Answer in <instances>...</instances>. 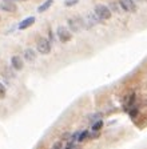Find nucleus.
Wrapping results in <instances>:
<instances>
[{
  "instance_id": "nucleus-12",
  "label": "nucleus",
  "mask_w": 147,
  "mask_h": 149,
  "mask_svg": "<svg viewBox=\"0 0 147 149\" xmlns=\"http://www.w3.org/2000/svg\"><path fill=\"white\" fill-rule=\"evenodd\" d=\"M102 116H103L102 113H94V115L88 116V120H90L91 124H94V123H96V121L102 120Z\"/></svg>"
},
{
  "instance_id": "nucleus-17",
  "label": "nucleus",
  "mask_w": 147,
  "mask_h": 149,
  "mask_svg": "<svg viewBox=\"0 0 147 149\" xmlns=\"http://www.w3.org/2000/svg\"><path fill=\"white\" fill-rule=\"evenodd\" d=\"M99 136H100V132H92V133H90L88 139H98Z\"/></svg>"
},
{
  "instance_id": "nucleus-18",
  "label": "nucleus",
  "mask_w": 147,
  "mask_h": 149,
  "mask_svg": "<svg viewBox=\"0 0 147 149\" xmlns=\"http://www.w3.org/2000/svg\"><path fill=\"white\" fill-rule=\"evenodd\" d=\"M50 37H51V44H52V41H53V33H52V31H50Z\"/></svg>"
},
{
  "instance_id": "nucleus-5",
  "label": "nucleus",
  "mask_w": 147,
  "mask_h": 149,
  "mask_svg": "<svg viewBox=\"0 0 147 149\" xmlns=\"http://www.w3.org/2000/svg\"><path fill=\"white\" fill-rule=\"evenodd\" d=\"M119 4L126 12H135L136 11V4L134 3V0H119Z\"/></svg>"
},
{
  "instance_id": "nucleus-15",
  "label": "nucleus",
  "mask_w": 147,
  "mask_h": 149,
  "mask_svg": "<svg viewBox=\"0 0 147 149\" xmlns=\"http://www.w3.org/2000/svg\"><path fill=\"white\" fill-rule=\"evenodd\" d=\"M78 3H79V0H66V1H64V6L72 7V6H76Z\"/></svg>"
},
{
  "instance_id": "nucleus-11",
  "label": "nucleus",
  "mask_w": 147,
  "mask_h": 149,
  "mask_svg": "<svg viewBox=\"0 0 147 149\" xmlns=\"http://www.w3.org/2000/svg\"><path fill=\"white\" fill-rule=\"evenodd\" d=\"M90 137V130H82L80 133H79V137H78V143H83L84 140H87Z\"/></svg>"
},
{
  "instance_id": "nucleus-8",
  "label": "nucleus",
  "mask_w": 147,
  "mask_h": 149,
  "mask_svg": "<svg viewBox=\"0 0 147 149\" xmlns=\"http://www.w3.org/2000/svg\"><path fill=\"white\" fill-rule=\"evenodd\" d=\"M11 64H12V67L15 69H23V67H24V64H23V60L20 56H12V59H11Z\"/></svg>"
},
{
  "instance_id": "nucleus-16",
  "label": "nucleus",
  "mask_w": 147,
  "mask_h": 149,
  "mask_svg": "<svg viewBox=\"0 0 147 149\" xmlns=\"http://www.w3.org/2000/svg\"><path fill=\"white\" fill-rule=\"evenodd\" d=\"M6 97V87L0 83V99H4Z\"/></svg>"
},
{
  "instance_id": "nucleus-1",
  "label": "nucleus",
  "mask_w": 147,
  "mask_h": 149,
  "mask_svg": "<svg viewBox=\"0 0 147 149\" xmlns=\"http://www.w3.org/2000/svg\"><path fill=\"white\" fill-rule=\"evenodd\" d=\"M36 48L40 53L43 55H48L51 52V48H52V44L50 40H47L46 37H38L36 40Z\"/></svg>"
},
{
  "instance_id": "nucleus-14",
  "label": "nucleus",
  "mask_w": 147,
  "mask_h": 149,
  "mask_svg": "<svg viewBox=\"0 0 147 149\" xmlns=\"http://www.w3.org/2000/svg\"><path fill=\"white\" fill-rule=\"evenodd\" d=\"M102 128H103V121L99 120V121H96V123L92 124V132H100Z\"/></svg>"
},
{
  "instance_id": "nucleus-7",
  "label": "nucleus",
  "mask_w": 147,
  "mask_h": 149,
  "mask_svg": "<svg viewBox=\"0 0 147 149\" xmlns=\"http://www.w3.org/2000/svg\"><path fill=\"white\" fill-rule=\"evenodd\" d=\"M35 16H30V17H25L24 20H22L19 24V29H27L28 27H31L32 24L35 23Z\"/></svg>"
},
{
  "instance_id": "nucleus-2",
  "label": "nucleus",
  "mask_w": 147,
  "mask_h": 149,
  "mask_svg": "<svg viewBox=\"0 0 147 149\" xmlns=\"http://www.w3.org/2000/svg\"><path fill=\"white\" fill-rule=\"evenodd\" d=\"M94 13L98 16V17L103 22V20H108L111 17V11L107 6H103V4H98L94 8Z\"/></svg>"
},
{
  "instance_id": "nucleus-13",
  "label": "nucleus",
  "mask_w": 147,
  "mask_h": 149,
  "mask_svg": "<svg viewBox=\"0 0 147 149\" xmlns=\"http://www.w3.org/2000/svg\"><path fill=\"white\" fill-rule=\"evenodd\" d=\"M127 113H128V116L134 120V118L138 116V113H139V109H138V107H132V108H130L127 111Z\"/></svg>"
},
{
  "instance_id": "nucleus-6",
  "label": "nucleus",
  "mask_w": 147,
  "mask_h": 149,
  "mask_svg": "<svg viewBox=\"0 0 147 149\" xmlns=\"http://www.w3.org/2000/svg\"><path fill=\"white\" fill-rule=\"evenodd\" d=\"M0 9L1 11H6V12H16L18 11V6H16L15 3H12V1H6V0H3L1 3H0Z\"/></svg>"
},
{
  "instance_id": "nucleus-9",
  "label": "nucleus",
  "mask_w": 147,
  "mask_h": 149,
  "mask_svg": "<svg viewBox=\"0 0 147 149\" xmlns=\"http://www.w3.org/2000/svg\"><path fill=\"white\" fill-rule=\"evenodd\" d=\"M24 59L27 60V61H34V60L36 59V52H35L32 48H27V49L24 51Z\"/></svg>"
},
{
  "instance_id": "nucleus-10",
  "label": "nucleus",
  "mask_w": 147,
  "mask_h": 149,
  "mask_svg": "<svg viewBox=\"0 0 147 149\" xmlns=\"http://www.w3.org/2000/svg\"><path fill=\"white\" fill-rule=\"evenodd\" d=\"M52 3H53V0H46V1H44L41 6L38 7V12L41 13V12H44V11H47V9L50 8L51 6H52Z\"/></svg>"
},
{
  "instance_id": "nucleus-19",
  "label": "nucleus",
  "mask_w": 147,
  "mask_h": 149,
  "mask_svg": "<svg viewBox=\"0 0 147 149\" xmlns=\"http://www.w3.org/2000/svg\"><path fill=\"white\" fill-rule=\"evenodd\" d=\"M6 1H12L13 3V1H25V0H6Z\"/></svg>"
},
{
  "instance_id": "nucleus-4",
  "label": "nucleus",
  "mask_w": 147,
  "mask_h": 149,
  "mask_svg": "<svg viewBox=\"0 0 147 149\" xmlns=\"http://www.w3.org/2000/svg\"><path fill=\"white\" fill-rule=\"evenodd\" d=\"M56 35H58V37H59V40L62 41V43H67V41H70V40L72 39V33H71V31H70L68 28L63 27V25L58 27Z\"/></svg>"
},
{
  "instance_id": "nucleus-3",
  "label": "nucleus",
  "mask_w": 147,
  "mask_h": 149,
  "mask_svg": "<svg viewBox=\"0 0 147 149\" xmlns=\"http://www.w3.org/2000/svg\"><path fill=\"white\" fill-rule=\"evenodd\" d=\"M68 27L72 32H78L80 28H86V24H84V20L82 17H72V19H68Z\"/></svg>"
}]
</instances>
